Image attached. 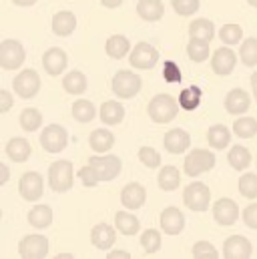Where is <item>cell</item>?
I'll use <instances>...</instances> for the list:
<instances>
[{"instance_id":"54","label":"cell","mask_w":257,"mask_h":259,"mask_svg":"<svg viewBox=\"0 0 257 259\" xmlns=\"http://www.w3.org/2000/svg\"><path fill=\"white\" fill-rule=\"evenodd\" d=\"M12 2H14L16 6H24V8H26V6H34L38 0H12Z\"/></svg>"},{"instance_id":"38","label":"cell","mask_w":257,"mask_h":259,"mask_svg":"<svg viewBox=\"0 0 257 259\" xmlns=\"http://www.w3.org/2000/svg\"><path fill=\"white\" fill-rule=\"evenodd\" d=\"M179 105L181 109L185 111H195L199 105H201V89L199 87H189V89H183L179 93Z\"/></svg>"},{"instance_id":"25","label":"cell","mask_w":257,"mask_h":259,"mask_svg":"<svg viewBox=\"0 0 257 259\" xmlns=\"http://www.w3.org/2000/svg\"><path fill=\"white\" fill-rule=\"evenodd\" d=\"M137 12L143 20L147 22H157L165 14V6L161 0H139L137 2Z\"/></svg>"},{"instance_id":"33","label":"cell","mask_w":257,"mask_h":259,"mask_svg":"<svg viewBox=\"0 0 257 259\" xmlns=\"http://www.w3.org/2000/svg\"><path fill=\"white\" fill-rule=\"evenodd\" d=\"M87 76L80 70H70L63 78V89L68 95H82L87 91Z\"/></svg>"},{"instance_id":"51","label":"cell","mask_w":257,"mask_h":259,"mask_svg":"<svg viewBox=\"0 0 257 259\" xmlns=\"http://www.w3.org/2000/svg\"><path fill=\"white\" fill-rule=\"evenodd\" d=\"M107 259H131V253L123 251V249H115V251L107 253Z\"/></svg>"},{"instance_id":"14","label":"cell","mask_w":257,"mask_h":259,"mask_svg":"<svg viewBox=\"0 0 257 259\" xmlns=\"http://www.w3.org/2000/svg\"><path fill=\"white\" fill-rule=\"evenodd\" d=\"M225 259H249L253 255V247L247 237L243 235H231L223 243V253Z\"/></svg>"},{"instance_id":"15","label":"cell","mask_w":257,"mask_h":259,"mask_svg":"<svg viewBox=\"0 0 257 259\" xmlns=\"http://www.w3.org/2000/svg\"><path fill=\"white\" fill-rule=\"evenodd\" d=\"M213 219L221 225V227H229L239 219V207L233 199L223 197L213 205Z\"/></svg>"},{"instance_id":"43","label":"cell","mask_w":257,"mask_h":259,"mask_svg":"<svg viewBox=\"0 0 257 259\" xmlns=\"http://www.w3.org/2000/svg\"><path fill=\"white\" fill-rule=\"evenodd\" d=\"M239 193L245 199H257V173H245L239 179Z\"/></svg>"},{"instance_id":"53","label":"cell","mask_w":257,"mask_h":259,"mask_svg":"<svg viewBox=\"0 0 257 259\" xmlns=\"http://www.w3.org/2000/svg\"><path fill=\"white\" fill-rule=\"evenodd\" d=\"M123 2H125V0H101V4H103L105 8H119Z\"/></svg>"},{"instance_id":"42","label":"cell","mask_w":257,"mask_h":259,"mask_svg":"<svg viewBox=\"0 0 257 259\" xmlns=\"http://www.w3.org/2000/svg\"><path fill=\"white\" fill-rule=\"evenodd\" d=\"M219 38H221L223 45H229V47L239 45L241 38H243V28H241L239 24H225V26L219 30Z\"/></svg>"},{"instance_id":"36","label":"cell","mask_w":257,"mask_h":259,"mask_svg":"<svg viewBox=\"0 0 257 259\" xmlns=\"http://www.w3.org/2000/svg\"><path fill=\"white\" fill-rule=\"evenodd\" d=\"M18 123H20V127L26 131V133H34V131H38L42 127V113L38 109L28 107V109H24L20 113Z\"/></svg>"},{"instance_id":"56","label":"cell","mask_w":257,"mask_h":259,"mask_svg":"<svg viewBox=\"0 0 257 259\" xmlns=\"http://www.w3.org/2000/svg\"><path fill=\"white\" fill-rule=\"evenodd\" d=\"M247 4H251L253 8H257V0H247Z\"/></svg>"},{"instance_id":"32","label":"cell","mask_w":257,"mask_h":259,"mask_svg":"<svg viewBox=\"0 0 257 259\" xmlns=\"http://www.w3.org/2000/svg\"><path fill=\"white\" fill-rule=\"evenodd\" d=\"M227 161H229V165H231L235 171H245V169L251 165V153H249L247 147L235 145V147H231V151H229V155H227Z\"/></svg>"},{"instance_id":"26","label":"cell","mask_w":257,"mask_h":259,"mask_svg":"<svg viewBox=\"0 0 257 259\" xmlns=\"http://www.w3.org/2000/svg\"><path fill=\"white\" fill-rule=\"evenodd\" d=\"M128 51H131V42H128L127 36H123V34H113V36H109V38H107L105 53H107L111 59L121 61V59H125V57H127Z\"/></svg>"},{"instance_id":"10","label":"cell","mask_w":257,"mask_h":259,"mask_svg":"<svg viewBox=\"0 0 257 259\" xmlns=\"http://www.w3.org/2000/svg\"><path fill=\"white\" fill-rule=\"evenodd\" d=\"M89 165L95 167L97 175L101 181H115L119 175H121V169H123V163L119 157L115 155H105V157H91L89 159Z\"/></svg>"},{"instance_id":"20","label":"cell","mask_w":257,"mask_h":259,"mask_svg":"<svg viewBox=\"0 0 257 259\" xmlns=\"http://www.w3.org/2000/svg\"><path fill=\"white\" fill-rule=\"evenodd\" d=\"M147 201V189L141 183H127L121 191V203L123 207L133 211V209H141Z\"/></svg>"},{"instance_id":"19","label":"cell","mask_w":257,"mask_h":259,"mask_svg":"<svg viewBox=\"0 0 257 259\" xmlns=\"http://www.w3.org/2000/svg\"><path fill=\"white\" fill-rule=\"evenodd\" d=\"M117 241V231L109 225V223H97L91 231V243L97 247V249H111Z\"/></svg>"},{"instance_id":"44","label":"cell","mask_w":257,"mask_h":259,"mask_svg":"<svg viewBox=\"0 0 257 259\" xmlns=\"http://www.w3.org/2000/svg\"><path fill=\"white\" fill-rule=\"evenodd\" d=\"M139 161H141L145 167H149V169L161 167V155H159V151L153 149V147H141V149H139Z\"/></svg>"},{"instance_id":"12","label":"cell","mask_w":257,"mask_h":259,"mask_svg":"<svg viewBox=\"0 0 257 259\" xmlns=\"http://www.w3.org/2000/svg\"><path fill=\"white\" fill-rule=\"evenodd\" d=\"M40 145L47 153H61L68 145V133L63 125H49L40 133Z\"/></svg>"},{"instance_id":"8","label":"cell","mask_w":257,"mask_h":259,"mask_svg":"<svg viewBox=\"0 0 257 259\" xmlns=\"http://www.w3.org/2000/svg\"><path fill=\"white\" fill-rule=\"evenodd\" d=\"M12 89L20 99H32L38 95L40 91V76L36 70L26 68L22 72H18L12 80Z\"/></svg>"},{"instance_id":"5","label":"cell","mask_w":257,"mask_h":259,"mask_svg":"<svg viewBox=\"0 0 257 259\" xmlns=\"http://www.w3.org/2000/svg\"><path fill=\"white\" fill-rule=\"evenodd\" d=\"M26 53L22 42L14 40V38H6L0 42V66L4 70H16L24 65Z\"/></svg>"},{"instance_id":"9","label":"cell","mask_w":257,"mask_h":259,"mask_svg":"<svg viewBox=\"0 0 257 259\" xmlns=\"http://www.w3.org/2000/svg\"><path fill=\"white\" fill-rule=\"evenodd\" d=\"M128 63L133 68H139V70H151L155 68L159 63V51L149 45V42H139L135 45V49L131 51L128 55Z\"/></svg>"},{"instance_id":"1","label":"cell","mask_w":257,"mask_h":259,"mask_svg":"<svg viewBox=\"0 0 257 259\" xmlns=\"http://www.w3.org/2000/svg\"><path fill=\"white\" fill-rule=\"evenodd\" d=\"M179 109H181L179 101H175L171 95H157V97L151 99V103L147 107V113H149L153 123L167 125L177 117Z\"/></svg>"},{"instance_id":"6","label":"cell","mask_w":257,"mask_h":259,"mask_svg":"<svg viewBox=\"0 0 257 259\" xmlns=\"http://www.w3.org/2000/svg\"><path fill=\"white\" fill-rule=\"evenodd\" d=\"M49 251L51 243L45 235H24L18 243V255L22 259H45Z\"/></svg>"},{"instance_id":"49","label":"cell","mask_w":257,"mask_h":259,"mask_svg":"<svg viewBox=\"0 0 257 259\" xmlns=\"http://www.w3.org/2000/svg\"><path fill=\"white\" fill-rule=\"evenodd\" d=\"M243 223L249 227V229H255L257 231V203H251L243 209Z\"/></svg>"},{"instance_id":"2","label":"cell","mask_w":257,"mask_h":259,"mask_svg":"<svg viewBox=\"0 0 257 259\" xmlns=\"http://www.w3.org/2000/svg\"><path fill=\"white\" fill-rule=\"evenodd\" d=\"M74 183V169L70 161H55L49 167V185L57 193H66L72 189Z\"/></svg>"},{"instance_id":"22","label":"cell","mask_w":257,"mask_h":259,"mask_svg":"<svg viewBox=\"0 0 257 259\" xmlns=\"http://www.w3.org/2000/svg\"><path fill=\"white\" fill-rule=\"evenodd\" d=\"M4 151H6V157H8L10 161H14V163H24V161H28L30 155H32L30 143H28L26 139H22V137L10 139V141L6 143V147H4Z\"/></svg>"},{"instance_id":"24","label":"cell","mask_w":257,"mask_h":259,"mask_svg":"<svg viewBox=\"0 0 257 259\" xmlns=\"http://www.w3.org/2000/svg\"><path fill=\"white\" fill-rule=\"evenodd\" d=\"M76 28V16L70 10H61L53 16V32L57 36H70Z\"/></svg>"},{"instance_id":"37","label":"cell","mask_w":257,"mask_h":259,"mask_svg":"<svg viewBox=\"0 0 257 259\" xmlns=\"http://www.w3.org/2000/svg\"><path fill=\"white\" fill-rule=\"evenodd\" d=\"M163 245V237L157 229H147L143 235H141V247L145 249L147 255H155Z\"/></svg>"},{"instance_id":"39","label":"cell","mask_w":257,"mask_h":259,"mask_svg":"<svg viewBox=\"0 0 257 259\" xmlns=\"http://www.w3.org/2000/svg\"><path fill=\"white\" fill-rule=\"evenodd\" d=\"M187 57L193 63H203L209 59V42L205 40H197V38H189L187 45Z\"/></svg>"},{"instance_id":"17","label":"cell","mask_w":257,"mask_h":259,"mask_svg":"<svg viewBox=\"0 0 257 259\" xmlns=\"http://www.w3.org/2000/svg\"><path fill=\"white\" fill-rule=\"evenodd\" d=\"M159 223H161V229L167 235H179L185 229V215L177 207H165L161 211Z\"/></svg>"},{"instance_id":"13","label":"cell","mask_w":257,"mask_h":259,"mask_svg":"<svg viewBox=\"0 0 257 259\" xmlns=\"http://www.w3.org/2000/svg\"><path fill=\"white\" fill-rule=\"evenodd\" d=\"M235 65H237V55L233 53V49L227 45V47H221L213 53L211 57V68L215 74L219 76H227L235 70Z\"/></svg>"},{"instance_id":"4","label":"cell","mask_w":257,"mask_h":259,"mask_svg":"<svg viewBox=\"0 0 257 259\" xmlns=\"http://www.w3.org/2000/svg\"><path fill=\"white\" fill-rule=\"evenodd\" d=\"M213 167H215V155L207 149H193L183 163L185 175H189V177H199V175L211 171Z\"/></svg>"},{"instance_id":"52","label":"cell","mask_w":257,"mask_h":259,"mask_svg":"<svg viewBox=\"0 0 257 259\" xmlns=\"http://www.w3.org/2000/svg\"><path fill=\"white\" fill-rule=\"evenodd\" d=\"M0 173H2V175H0V185H6V181L10 179V169H8L6 163L0 165Z\"/></svg>"},{"instance_id":"45","label":"cell","mask_w":257,"mask_h":259,"mask_svg":"<svg viewBox=\"0 0 257 259\" xmlns=\"http://www.w3.org/2000/svg\"><path fill=\"white\" fill-rule=\"evenodd\" d=\"M193 259H217L219 253L209 241H197L193 245Z\"/></svg>"},{"instance_id":"35","label":"cell","mask_w":257,"mask_h":259,"mask_svg":"<svg viewBox=\"0 0 257 259\" xmlns=\"http://www.w3.org/2000/svg\"><path fill=\"white\" fill-rule=\"evenodd\" d=\"M95 115H97V107L91 101H87V99L74 101V105H72V117H74V121H78V123H91L95 119Z\"/></svg>"},{"instance_id":"30","label":"cell","mask_w":257,"mask_h":259,"mask_svg":"<svg viewBox=\"0 0 257 259\" xmlns=\"http://www.w3.org/2000/svg\"><path fill=\"white\" fill-rule=\"evenodd\" d=\"M157 183H159V187H161L163 191H175V189L179 187V183H181V173H179V169L173 167V165L161 167V171H159V175H157Z\"/></svg>"},{"instance_id":"27","label":"cell","mask_w":257,"mask_h":259,"mask_svg":"<svg viewBox=\"0 0 257 259\" xmlns=\"http://www.w3.org/2000/svg\"><path fill=\"white\" fill-rule=\"evenodd\" d=\"M89 145L95 153H107L115 145V135L109 129H95L89 137Z\"/></svg>"},{"instance_id":"28","label":"cell","mask_w":257,"mask_h":259,"mask_svg":"<svg viewBox=\"0 0 257 259\" xmlns=\"http://www.w3.org/2000/svg\"><path fill=\"white\" fill-rule=\"evenodd\" d=\"M28 223L36 229H47L53 225V209L51 205H34L28 211Z\"/></svg>"},{"instance_id":"46","label":"cell","mask_w":257,"mask_h":259,"mask_svg":"<svg viewBox=\"0 0 257 259\" xmlns=\"http://www.w3.org/2000/svg\"><path fill=\"white\" fill-rule=\"evenodd\" d=\"M171 6L179 16H191L199 10V0H171Z\"/></svg>"},{"instance_id":"55","label":"cell","mask_w":257,"mask_h":259,"mask_svg":"<svg viewBox=\"0 0 257 259\" xmlns=\"http://www.w3.org/2000/svg\"><path fill=\"white\" fill-rule=\"evenodd\" d=\"M251 91H253V97H255L257 101V72L251 74Z\"/></svg>"},{"instance_id":"16","label":"cell","mask_w":257,"mask_h":259,"mask_svg":"<svg viewBox=\"0 0 257 259\" xmlns=\"http://www.w3.org/2000/svg\"><path fill=\"white\" fill-rule=\"evenodd\" d=\"M163 147L171 155H183L191 147V135L185 129H171L163 137Z\"/></svg>"},{"instance_id":"41","label":"cell","mask_w":257,"mask_h":259,"mask_svg":"<svg viewBox=\"0 0 257 259\" xmlns=\"http://www.w3.org/2000/svg\"><path fill=\"white\" fill-rule=\"evenodd\" d=\"M239 59L245 66H257V38H245L239 49Z\"/></svg>"},{"instance_id":"40","label":"cell","mask_w":257,"mask_h":259,"mask_svg":"<svg viewBox=\"0 0 257 259\" xmlns=\"http://www.w3.org/2000/svg\"><path fill=\"white\" fill-rule=\"evenodd\" d=\"M233 133L239 139H251L257 135V119L253 117H241L233 123Z\"/></svg>"},{"instance_id":"18","label":"cell","mask_w":257,"mask_h":259,"mask_svg":"<svg viewBox=\"0 0 257 259\" xmlns=\"http://www.w3.org/2000/svg\"><path fill=\"white\" fill-rule=\"evenodd\" d=\"M66 65H68V57H66V53H64L63 49H59V47H53V49H49L42 55V66H45V70L51 76L63 74Z\"/></svg>"},{"instance_id":"48","label":"cell","mask_w":257,"mask_h":259,"mask_svg":"<svg viewBox=\"0 0 257 259\" xmlns=\"http://www.w3.org/2000/svg\"><path fill=\"white\" fill-rule=\"evenodd\" d=\"M78 177H80V181H82L84 187H97V183H101V179H99V175H97V171H95L93 165L82 167L78 171Z\"/></svg>"},{"instance_id":"31","label":"cell","mask_w":257,"mask_h":259,"mask_svg":"<svg viewBox=\"0 0 257 259\" xmlns=\"http://www.w3.org/2000/svg\"><path fill=\"white\" fill-rule=\"evenodd\" d=\"M207 143L215 151H223L231 143V131L227 129L225 125H213L207 131Z\"/></svg>"},{"instance_id":"29","label":"cell","mask_w":257,"mask_h":259,"mask_svg":"<svg viewBox=\"0 0 257 259\" xmlns=\"http://www.w3.org/2000/svg\"><path fill=\"white\" fill-rule=\"evenodd\" d=\"M215 36V24L209 18H197L189 24V38L211 42Z\"/></svg>"},{"instance_id":"3","label":"cell","mask_w":257,"mask_h":259,"mask_svg":"<svg viewBox=\"0 0 257 259\" xmlns=\"http://www.w3.org/2000/svg\"><path fill=\"white\" fill-rule=\"evenodd\" d=\"M141 87H143V80L139 74L131 72V70H119L113 80H111V89L113 93L119 97V99H135L139 93H141Z\"/></svg>"},{"instance_id":"7","label":"cell","mask_w":257,"mask_h":259,"mask_svg":"<svg viewBox=\"0 0 257 259\" xmlns=\"http://www.w3.org/2000/svg\"><path fill=\"white\" fill-rule=\"evenodd\" d=\"M183 203L191 209V211H197V213H203L209 209V203H211V191L205 183L201 181H195L191 185L185 187L183 191Z\"/></svg>"},{"instance_id":"50","label":"cell","mask_w":257,"mask_h":259,"mask_svg":"<svg viewBox=\"0 0 257 259\" xmlns=\"http://www.w3.org/2000/svg\"><path fill=\"white\" fill-rule=\"evenodd\" d=\"M12 105H14V99H12V95L8 93V91H0V113L4 115V113H8L10 109H12Z\"/></svg>"},{"instance_id":"34","label":"cell","mask_w":257,"mask_h":259,"mask_svg":"<svg viewBox=\"0 0 257 259\" xmlns=\"http://www.w3.org/2000/svg\"><path fill=\"white\" fill-rule=\"evenodd\" d=\"M115 227L123 235H137L139 229H141V221L133 213H128V211H119L115 215Z\"/></svg>"},{"instance_id":"11","label":"cell","mask_w":257,"mask_h":259,"mask_svg":"<svg viewBox=\"0 0 257 259\" xmlns=\"http://www.w3.org/2000/svg\"><path fill=\"white\" fill-rule=\"evenodd\" d=\"M18 193L24 201H38L45 193V179L36 171H28L18 181Z\"/></svg>"},{"instance_id":"23","label":"cell","mask_w":257,"mask_h":259,"mask_svg":"<svg viewBox=\"0 0 257 259\" xmlns=\"http://www.w3.org/2000/svg\"><path fill=\"white\" fill-rule=\"evenodd\" d=\"M99 115H101V121L105 125L115 127V125H121L123 123V119H125V107L121 103H117V101H105L101 105V113Z\"/></svg>"},{"instance_id":"21","label":"cell","mask_w":257,"mask_h":259,"mask_svg":"<svg viewBox=\"0 0 257 259\" xmlns=\"http://www.w3.org/2000/svg\"><path fill=\"white\" fill-rule=\"evenodd\" d=\"M251 107V99L243 89H231L225 97V109L229 115H243Z\"/></svg>"},{"instance_id":"47","label":"cell","mask_w":257,"mask_h":259,"mask_svg":"<svg viewBox=\"0 0 257 259\" xmlns=\"http://www.w3.org/2000/svg\"><path fill=\"white\" fill-rule=\"evenodd\" d=\"M163 78H165V82H169V84L181 82V68L177 66V63L167 61V63L163 65Z\"/></svg>"}]
</instances>
